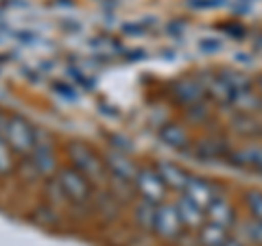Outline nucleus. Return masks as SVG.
Listing matches in <instances>:
<instances>
[{
	"label": "nucleus",
	"mask_w": 262,
	"mask_h": 246,
	"mask_svg": "<svg viewBox=\"0 0 262 246\" xmlns=\"http://www.w3.org/2000/svg\"><path fill=\"white\" fill-rule=\"evenodd\" d=\"M68 157L72 161V168L79 170L81 175H85L90 181L103 183L107 179V168H105V161L94 153V149L85 142H70L68 144Z\"/></svg>",
	"instance_id": "nucleus-1"
},
{
	"label": "nucleus",
	"mask_w": 262,
	"mask_h": 246,
	"mask_svg": "<svg viewBox=\"0 0 262 246\" xmlns=\"http://www.w3.org/2000/svg\"><path fill=\"white\" fill-rule=\"evenodd\" d=\"M5 139L9 142L13 153L18 155H31L37 144V131L31 127V122L22 116H11L7 118L5 129H3Z\"/></svg>",
	"instance_id": "nucleus-2"
},
{
	"label": "nucleus",
	"mask_w": 262,
	"mask_h": 246,
	"mask_svg": "<svg viewBox=\"0 0 262 246\" xmlns=\"http://www.w3.org/2000/svg\"><path fill=\"white\" fill-rule=\"evenodd\" d=\"M57 183L61 187V196L72 205H85L92 199V181L75 168L57 170Z\"/></svg>",
	"instance_id": "nucleus-3"
},
{
	"label": "nucleus",
	"mask_w": 262,
	"mask_h": 246,
	"mask_svg": "<svg viewBox=\"0 0 262 246\" xmlns=\"http://www.w3.org/2000/svg\"><path fill=\"white\" fill-rule=\"evenodd\" d=\"M153 233L164 242H173L184 233V223H182V218H179L175 203H160L158 205Z\"/></svg>",
	"instance_id": "nucleus-4"
},
{
	"label": "nucleus",
	"mask_w": 262,
	"mask_h": 246,
	"mask_svg": "<svg viewBox=\"0 0 262 246\" xmlns=\"http://www.w3.org/2000/svg\"><path fill=\"white\" fill-rule=\"evenodd\" d=\"M134 185H136V192L140 194V199L149 201L153 205L164 203L166 192H168V187L164 185L162 177L158 175V170L155 168H140L138 170V177H136Z\"/></svg>",
	"instance_id": "nucleus-5"
},
{
	"label": "nucleus",
	"mask_w": 262,
	"mask_h": 246,
	"mask_svg": "<svg viewBox=\"0 0 262 246\" xmlns=\"http://www.w3.org/2000/svg\"><path fill=\"white\" fill-rule=\"evenodd\" d=\"M103 161H105V168H107L110 177L114 179V181H118V183H134L136 177H138V170H140L125 153L116 151V149L105 153Z\"/></svg>",
	"instance_id": "nucleus-6"
},
{
	"label": "nucleus",
	"mask_w": 262,
	"mask_h": 246,
	"mask_svg": "<svg viewBox=\"0 0 262 246\" xmlns=\"http://www.w3.org/2000/svg\"><path fill=\"white\" fill-rule=\"evenodd\" d=\"M170 96L175 98L177 105L190 109L206 101V89H203L199 79H179L170 85Z\"/></svg>",
	"instance_id": "nucleus-7"
},
{
	"label": "nucleus",
	"mask_w": 262,
	"mask_h": 246,
	"mask_svg": "<svg viewBox=\"0 0 262 246\" xmlns=\"http://www.w3.org/2000/svg\"><path fill=\"white\" fill-rule=\"evenodd\" d=\"M155 170H158V175L162 177L164 185L173 192H184L188 181H190V177H192L186 168H182L175 161H158L155 163Z\"/></svg>",
	"instance_id": "nucleus-8"
},
{
	"label": "nucleus",
	"mask_w": 262,
	"mask_h": 246,
	"mask_svg": "<svg viewBox=\"0 0 262 246\" xmlns=\"http://www.w3.org/2000/svg\"><path fill=\"white\" fill-rule=\"evenodd\" d=\"M182 194L188 196L192 203H196L203 209H206L208 205L219 196L216 185L212 183V181H208V179H203V177H190V181H188L186 190Z\"/></svg>",
	"instance_id": "nucleus-9"
},
{
	"label": "nucleus",
	"mask_w": 262,
	"mask_h": 246,
	"mask_svg": "<svg viewBox=\"0 0 262 246\" xmlns=\"http://www.w3.org/2000/svg\"><path fill=\"white\" fill-rule=\"evenodd\" d=\"M175 207H177L179 218H182V223H184V229H188V231H199V229L208 223L206 209L199 207L196 203H192L184 194H182V199L175 203Z\"/></svg>",
	"instance_id": "nucleus-10"
},
{
	"label": "nucleus",
	"mask_w": 262,
	"mask_h": 246,
	"mask_svg": "<svg viewBox=\"0 0 262 246\" xmlns=\"http://www.w3.org/2000/svg\"><path fill=\"white\" fill-rule=\"evenodd\" d=\"M31 161H33V168H35L37 175L42 177H53L57 172V159H55V151L51 144H35V149L31 153Z\"/></svg>",
	"instance_id": "nucleus-11"
},
{
	"label": "nucleus",
	"mask_w": 262,
	"mask_h": 246,
	"mask_svg": "<svg viewBox=\"0 0 262 246\" xmlns=\"http://www.w3.org/2000/svg\"><path fill=\"white\" fill-rule=\"evenodd\" d=\"M206 216H208V223H214V225H221V227H234L236 223V214H234V207L232 203L223 196H216L208 207H206Z\"/></svg>",
	"instance_id": "nucleus-12"
},
{
	"label": "nucleus",
	"mask_w": 262,
	"mask_h": 246,
	"mask_svg": "<svg viewBox=\"0 0 262 246\" xmlns=\"http://www.w3.org/2000/svg\"><path fill=\"white\" fill-rule=\"evenodd\" d=\"M160 139L164 146L173 151H188L190 149V135L182 125H175V122H166L160 129Z\"/></svg>",
	"instance_id": "nucleus-13"
},
{
	"label": "nucleus",
	"mask_w": 262,
	"mask_h": 246,
	"mask_svg": "<svg viewBox=\"0 0 262 246\" xmlns=\"http://www.w3.org/2000/svg\"><path fill=\"white\" fill-rule=\"evenodd\" d=\"M229 107L236 109L238 113H258L262 111V96L258 94L256 87L241 89V92H234Z\"/></svg>",
	"instance_id": "nucleus-14"
},
{
	"label": "nucleus",
	"mask_w": 262,
	"mask_h": 246,
	"mask_svg": "<svg viewBox=\"0 0 262 246\" xmlns=\"http://www.w3.org/2000/svg\"><path fill=\"white\" fill-rule=\"evenodd\" d=\"M232 129L241 137H249V139L262 137V122H258L253 113H236L232 120Z\"/></svg>",
	"instance_id": "nucleus-15"
},
{
	"label": "nucleus",
	"mask_w": 262,
	"mask_h": 246,
	"mask_svg": "<svg viewBox=\"0 0 262 246\" xmlns=\"http://www.w3.org/2000/svg\"><path fill=\"white\" fill-rule=\"evenodd\" d=\"M196 237H199V246H225V242L229 240V229L206 223L196 231Z\"/></svg>",
	"instance_id": "nucleus-16"
},
{
	"label": "nucleus",
	"mask_w": 262,
	"mask_h": 246,
	"mask_svg": "<svg viewBox=\"0 0 262 246\" xmlns=\"http://www.w3.org/2000/svg\"><path fill=\"white\" fill-rule=\"evenodd\" d=\"M229 157H232L234 163H238L243 168H251L256 172L262 170V146L258 144H249L236 153H229Z\"/></svg>",
	"instance_id": "nucleus-17"
},
{
	"label": "nucleus",
	"mask_w": 262,
	"mask_h": 246,
	"mask_svg": "<svg viewBox=\"0 0 262 246\" xmlns=\"http://www.w3.org/2000/svg\"><path fill=\"white\" fill-rule=\"evenodd\" d=\"M194 155L199 161H216L221 157H227L229 151L223 142H216V139L208 137V139H201V142L194 146Z\"/></svg>",
	"instance_id": "nucleus-18"
},
{
	"label": "nucleus",
	"mask_w": 262,
	"mask_h": 246,
	"mask_svg": "<svg viewBox=\"0 0 262 246\" xmlns=\"http://www.w3.org/2000/svg\"><path fill=\"white\" fill-rule=\"evenodd\" d=\"M155 211H158V205H153L149 201H140L134 209V218H136V225L142 229V231H153L155 227Z\"/></svg>",
	"instance_id": "nucleus-19"
},
{
	"label": "nucleus",
	"mask_w": 262,
	"mask_h": 246,
	"mask_svg": "<svg viewBox=\"0 0 262 246\" xmlns=\"http://www.w3.org/2000/svg\"><path fill=\"white\" fill-rule=\"evenodd\" d=\"M221 77H223V81L234 89V92L253 87V79L249 75H245V72H241V70H223L221 72Z\"/></svg>",
	"instance_id": "nucleus-20"
},
{
	"label": "nucleus",
	"mask_w": 262,
	"mask_h": 246,
	"mask_svg": "<svg viewBox=\"0 0 262 246\" xmlns=\"http://www.w3.org/2000/svg\"><path fill=\"white\" fill-rule=\"evenodd\" d=\"M13 170H15L13 149L5 139V135L0 133V177H9V175H13Z\"/></svg>",
	"instance_id": "nucleus-21"
},
{
	"label": "nucleus",
	"mask_w": 262,
	"mask_h": 246,
	"mask_svg": "<svg viewBox=\"0 0 262 246\" xmlns=\"http://www.w3.org/2000/svg\"><path fill=\"white\" fill-rule=\"evenodd\" d=\"M243 233L253 246H262V220L249 218L247 223L243 225Z\"/></svg>",
	"instance_id": "nucleus-22"
},
{
	"label": "nucleus",
	"mask_w": 262,
	"mask_h": 246,
	"mask_svg": "<svg viewBox=\"0 0 262 246\" xmlns=\"http://www.w3.org/2000/svg\"><path fill=\"white\" fill-rule=\"evenodd\" d=\"M245 205H247L251 218L262 220V192H260V190H249V192H245Z\"/></svg>",
	"instance_id": "nucleus-23"
},
{
	"label": "nucleus",
	"mask_w": 262,
	"mask_h": 246,
	"mask_svg": "<svg viewBox=\"0 0 262 246\" xmlns=\"http://www.w3.org/2000/svg\"><path fill=\"white\" fill-rule=\"evenodd\" d=\"M53 89H55L57 96L63 98V101H77V98H79L77 89L72 87V85H68V83H61V81H57V83L53 85Z\"/></svg>",
	"instance_id": "nucleus-24"
},
{
	"label": "nucleus",
	"mask_w": 262,
	"mask_h": 246,
	"mask_svg": "<svg viewBox=\"0 0 262 246\" xmlns=\"http://www.w3.org/2000/svg\"><path fill=\"white\" fill-rule=\"evenodd\" d=\"M186 5L192 9H216L225 5V0H186Z\"/></svg>",
	"instance_id": "nucleus-25"
},
{
	"label": "nucleus",
	"mask_w": 262,
	"mask_h": 246,
	"mask_svg": "<svg viewBox=\"0 0 262 246\" xmlns=\"http://www.w3.org/2000/svg\"><path fill=\"white\" fill-rule=\"evenodd\" d=\"M127 137H122V135H110V142H112V149H116V151H122V153H129L134 146H131V142H125Z\"/></svg>",
	"instance_id": "nucleus-26"
},
{
	"label": "nucleus",
	"mask_w": 262,
	"mask_h": 246,
	"mask_svg": "<svg viewBox=\"0 0 262 246\" xmlns=\"http://www.w3.org/2000/svg\"><path fill=\"white\" fill-rule=\"evenodd\" d=\"M199 48L203 53H216L221 51V42H216V39H203V42H199Z\"/></svg>",
	"instance_id": "nucleus-27"
},
{
	"label": "nucleus",
	"mask_w": 262,
	"mask_h": 246,
	"mask_svg": "<svg viewBox=\"0 0 262 246\" xmlns=\"http://www.w3.org/2000/svg\"><path fill=\"white\" fill-rule=\"evenodd\" d=\"M122 31L129 33V35H142L146 29H144V24H125V27H122Z\"/></svg>",
	"instance_id": "nucleus-28"
},
{
	"label": "nucleus",
	"mask_w": 262,
	"mask_h": 246,
	"mask_svg": "<svg viewBox=\"0 0 262 246\" xmlns=\"http://www.w3.org/2000/svg\"><path fill=\"white\" fill-rule=\"evenodd\" d=\"M184 29H186V24H184V22H170V24H168V31L173 33L175 37H177V35H182Z\"/></svg>",
	"instance_id": "nucleus-29"
},
{
	"label": "nucleus",
	"mask_w": 262,
	"mask_h": 246,
	"mask_svg": "<svg viewBox=\"0 0 262 246\" xmlns=\"http://www.w3.org/2000/svg\"><path fill=\"white\" fill-rule=\"evenodd\" d=\"M253 87H256V89H258V94L262 96V75L256 77V81H253Z\"/></svg>",
	"instance_id": "nucleus-30"
},
{
	"label": "nucleus",
	"mask_w": 262,
	"mask_h": 246,
	"mask_svg": "<svg viewBox=\"0 0 262 246\" xmlns=\"http://www.w3.org/2000/svg\"><path fill=\"white\" fill-rule=\"evenodd\" d=\"M225 246H245L241 240H236V237H232V235H229V240L225 242Z\"/></svg>",
	"instance_id": "nucleus-31"
},
{
	"label": "nucleus",
	"mask_w": 262,
	"mask_h": 246,
	"mask_svg": "<svg viewBox=\"0 0 262 246\" xmlns=\"http://www.w3.org/2000/svg\"><path fill=\"white\" fill-rule=\"evenodd\" d=\"M5 122H7V118H5L3 109H0V133H3V129H5Z\"/></svg>",
	"instance_id": "nucleus-32"
},
{
	"label": "nucleus",
	"mask_w": 262,
	"mask_h": 246,
	"mask_svg": "<svg viewBox=\"0 0 262 246\" xmlns=\"http://www.w3.org/2000/svg\"><path fill=\"white\" fill-rule=\"evenodd\" d=\"M260 175H262V170H260Z\"/></svg>",
	"instance_id": "nucleus-33"
}]
</instances>
